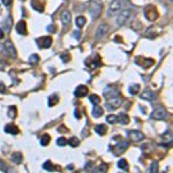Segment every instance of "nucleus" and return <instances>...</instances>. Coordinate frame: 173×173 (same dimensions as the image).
I'll use <instances>...</instances> for the list:
<instances>
[{
    "instance_id": "f257e3e1",
    "label": "nucleus",
    "mask_w": 173,
    "mask_h": 173,
    "mask_svg": "<svg viewBox=\"0 0 173 173\" xmlns=\"http://www.w3.org/2000/svg\"><path fill=\"white\" fill-rule=\"evenodd\" d=\"M125 3H126V0H113V1L110 4V6H109L107 15L109 16H113V15L118 14L122 9Z\"/></svg>"
},
{
    "instance_id": "f03ea898",
    "label": "nucleus",
    "mask_w": 173,
    "mask_h": 173,
    "mask_svg": "<svg viewBox=\"0 0 173 173\" xmlns=\"http://www.w3.org/2000/svg\"><path fill=\"white\" fill-rule=\"evenodd\" d=\"M102 7H103V5H102L101 1H98V0H94V1H91L90 6H89V14L94 19H97L101 15Z\"/></svg>"
},
{
    "instance_id": "7ed1b4c3",
    "label": "nucleus",
    "mask_w": 173,
    "mask_h": 173,
    "mask_svg": "<svg viewBox=\"0 0 173 173\" xmlns=\"http://www.w3.org/2000/svg\"><path fill=\"white\" fill-rule=\"evenodd\" d=\"M130 18H132V11H130V9H125V11H122V12L118 15V18H117V24H118L119 27L125 26Z\"/></svg>"
},
{
    "instance_id": "20e7f679",
    "label": "nucleus",
    "mask_w": 173,
    "mask_h": 173,
    "mask_svg": "<svg viewBox=\"0 0 173 173\" xmlns=\"http://www.w3.org/2000/svg\"><path fill=\"white\" fill-rule=\"evenodd\" d=\"M122 103V99L121 97L118 95V96H114V97H111L109 99H106V106L109 110H114V109H118Z\"/></svg>"
},
{
    "instance_id": "39448f33",
    "label": "nucleus",
    "mask_w": 173,
    "mask_h": 173,
    "mask_svg": "<svg viewBox=\"0 0 173 173\" xmlns=\"http://www.w3.org/2000/svg\"><path fill=\"white\" fill-rule=\"evenodd\" d=\"M128 142L127 141H121V142H119L118 144H116L114 147H113V153L116 155V156H120L121 153H124L127 149H128Z\"/></svg>"
},
{
    "instance_id": "423d86ee",
    "label": "nucleus",
    "mask_w": 173,
    "mask_h": 173,
    "mask_svg": "<svg viewBox=\"0 0 173 173\" xmlns=\"http://www.w3.org/2000/svg\"><path fill=\"white\" fill-rule=\"evenodd\" d=\"M144 15L149 21H155L158 18V12L153 6H148L144 11Z\"/></svg>"
},
{
    "instance_id": "0eeeda50",
    "label": "nucleus",
    "mask_w": 173,
    "mask_h": 173,
    "mask_svg": "<svg viewBox=\"0 0 173 173\" xmlns=\"http://www.w3.org/2000/svg\"><path fill=\"white\" fill-rule=\"evenodd\" d=\"M151 117L156 120H165L167 118V112L164 107H157L155 109V111L152 112Z\"/></svg>"
},
{
    "instance_id": "6e6552de",
    "label": "nucleus",
    "mask_w": 173,
    "mask_h": 173,
    "mask_svg": "<svg viewBox=\"0 0 173 173\" xmlns=\"http://www.w3.org/2000/svg\"><path fill=\"white\" fill-rule=\"evenodd\" d=\"M4 49H5V51L7 52V54L11 55L12 58H15V57H16V50H15V47H14V45H13V43H12L11 41H6V42H5Z\"/></svg>"
},
{
    "instance_id": "1a4fd4ad",
    "label": "nucleus",
    "mask_w": 173,
    "mask_h": 173,
    "mask_svg": "<svg viewBox=\"0 0 173 173\" xmlns=\"http://www.w3.org/2000/svg\"><path fill=\"white\" fill-rule=\"evenodd\" d=\"M37 42H38V46L39 47H42V49H47V47H50L51 46V44H52V38L51 37H41L39 39H37Z\"/></svg>"
},
{
    "instance_id": "9d476101",
    "label": "nucleus",
    "mask_w": 173,
    "mask_h": 173,
    "mask_svg": "<svg viewBox=\"0 0 173 173\" xmlns=\"http://www.w3.org/2000/svg\"><path fill=\"white\" fill-rule=\"evenodd\" d=\"M107 31H109V26H107L106 23H102V24L98 27L97 31H96V39L102 38Z\"/></svg>"
},
{
    "instance_id": "9b49d317",
    "label": "nucleus",
    "mask_w": 173,
    "mask_h": 173,
    "mask_svg": "<svg viewBox=\"0 0 173 173\" xmlns=\"http://www.w3.org/2000/svg\"><path fill=\"white\" fill-rule=\"evenodd\" d=\"M141 98H143L145 101H153L156 98V94L153 91H151L150 89H144L143 93L141 94Z\"/></svg>"
},
{
    "instance_id": "f8f14e48",
    "label": "nucleus",
    "mask_w": 173,
    "mask_h": 173,
    "mask_svg": "<svg viewBox=\"0 0 173 173\" xmlns=\"http://www.w3.org/2000/svg\"><path fill=\"white\" fill-rule=\"evenodd\" d=\"M86 94H88V88L85 85H78L76 90L74 91V95L76 97H84Z\"/></svg>"
},
{
    "instance_id": "ddd939ff",
    "label": "nucleus",
    "mask_w": 173,
    "mask_h": 173,
    "mask_svg": "<svg viewBox=\"0 0 173 173\" xmlns=\"http://www.w3.org/2000/svg\"><path fill=\"white\" fill-rule=\"evenodd\" d=\"M129 136H130V139H132L133 141H135V142H139V141H141V140L144 139V135H143L140 130H132V132L129 133Z\"/></svg>"
},
{
    "instance_id": "4468645a",
    "label": "nucleus",
    "mask_w": 173,
    "mask_h": 173,
    "mask_svg": "<svg viewBox=\"0 0 173 173\" xmlns=\"http://www.w3.org/2000/svg\"><path fill=\"white\" fill-rule=\"evenodd\" d=\"M16 31L20 34V35H27V24L24 21H20L18 24H16Z\"/></svg>"
},
{
    "instance_id": "2eb2a0df",
    "label": "nucleus",
    "mask_w": 173,
    "mask_h": 173,
    "mask_svg": "<svg viewBox=\"0 0 173 173\" xmlns=\"http://www.w3.org/2000/svg\"><path fill=\"white\" fill-rule=\"evenodd\" d=\"M118 95H119L118 90H116L113 88H107V89L104 90V96L106 97V99H109L111 97H114V96H118Z\"/></svg>"
},
{
    "instance_id": "dca6fc26",
    "label": "nucleus",
    "mask_w": 173,
    "mask_h": 173,
    "mask_svg": "<svg viewBox=\"0 0 173 173\" xmlns=\"http://www.w3.org/2000/svg\"><path fill=\"white\" fill-rule=\"evenodd\" d=\"M72 21V15L69 12H64L62 15H61V22L65 24V26H68Z\"/></svg>"
},
{
    "instance_id": "f3484780",
    "label": "nucleus",
    "mask_w": 173,
    "mask_h": 173,
    "mask_svg": "<svg viewBox=\"0 0 173 173\" xmlns=\"http://www.w3.org/2000/svg\"><path fill=\"white\" fill-rule=\"evenodd\" d=\"M5 132L8 134H12V135H16L19 133V128L15 125H7L5 127Z\"/></svg>"
},
{
    "instance_id": "a211bd4d",
    "label": "nucleus",
    "mask_w": 173,
    "mask_h": 173,
    "mask_svg": "<svg viewBox=\"0 0 173 173\" xmlns=\"http://www.w3.org/2000/svg\"><path fill=\"white\" fill-rule=\"evenodd\" d=\"M143 61H139V60H136V64H139V65H141V66H143L144 68H148V67H150V66H152L153 65V60L152 59H142Z\"/></svg>"
},
{
    "instance_id": "6ab92c4d",
    "label": "nucleus",
    "mask_w": 173,
    "mask_h": 173,
    "mask_svg": "<svg viewBox=\"0 0 173 173\" xmlns=\"http://www.w3.org/2000/svg\"><path fill=\"white\" fill-rule=\"evenodd\" d=\"M118 121L121 124V125H127L129 122V117L126 114V113H120L119 117H118Z\"/></svg>"
},
{
    "instance_id": "aec40b11",
    "label": "nucleus",
    "mask_w": 173,
    "mask_h": 173,
    "mask_svg": "<svg viewBox=\"0 0 173 173\" xmlns=\"http://www.w3.org/2000/svg\"><path fill=\"white\" fill-rule=\"evenodd\" d=\"M103 112H104L103 109H102L101 106L96 105V106L94 107V110H93V117H94V118H99V117H102Z\"/></svg>"
},
{
    "instance_id": "412c9836",
    "label": "nucleus",
    "mask_w": 173,
    "mask_h": 173,
    "mask_svg": "<svg viewBox=\"0 0 173 173\" xmlns=\"http://www.w3.org/2000/svg\"><path fill=\"white\" fill-rule=\"evenodd\" d=\"M106 126H104V125H97V126H95V132L98 134V135H104L105 133H106Z\"/></svg>"
},
{
    "instance_id": "4be33fe9",
    "label": "nucleus",
    "mask_w": 173,
    "mask_h": 173,
    "mask_svg": "<svg viewBox=\"0 0 173 173\" xmlns=\"http://www.w3.org/2000/svg\"><path fill=\"white\" fill-rule=\"evenodd\" d=\"M31 6H32L34 9H36L38 12H43L44 11V6L41 3H38L37 0H32V1H31Z\"/></svg>"
},
{
    "instance_id": "5701e85b",
    "label": "nucleus",
    "mask_w": 173,
    "mask_h": 173,
    "mask_svg": "<svg viewBox=\"0 0 173 173\" xmlns=\"http://www.w3.org/2000/svg\"><path fill=\"white\" fill-rule=\"evenodd\" d=\"M12 160L15 163V164H20L22 162V155L20 152H15L12 155Z\"/></svg>"
},
{
    "instance_id": "b1692460",
    "label": "nucleus",
    "mask_w": 173,
    "mask_h": 173,
    "mask_svg": "<svg viewBox=\"0 0 173 173\" xmlns=\"http://www.w3.org/2000/svg\"><path fill=\"white\" fill-rule=\"evenodd\" d=\"M118 167L124 170V171H128V163H127V160L126 159H120L118 162Z\"/></svg>"
},
{
    "instance_id": "393cba45",
    "label": "nucleus",
    "mask_w": 173,
    "mask_h": 173,
    "mask_svg": "<svg viewBox=\"0 0 173 173\" xmlns=\"http://www.w3.org/2000/svg\"><path fill=\"white\" fill-rule=\"evenodd\" d=\"M50 141H51V137L47 135V134H44L43 136H42V139H41V144L42 145H47L49 143H50Z\"/></svg>"
},
{
    "instance_id": "a878e982",
    "label": "nucleus",
    "mask_w": 173,
    "mask_h": 173,
    "mask_svg": "<svg viewBox=\"0 0 173 173\" xmlns=\"http://www.w3.org/2000/svg\"><path fill=\"white\" fill-rule=\"evenodd\" d=\"M85 22H86L85 18H83V16H78V18H76V26H77L78 28H82V27L85 24Z\"/></svg>"
},
{
    "instance_id": "bb28decb",
    "label": "nucleus",
    "mask_w": 173,
    "mask_h": 173,
    "mask_svg": "<svg viewBox=\"0 0 173 173\" xmlns=\"http://www.w3.org/2000/svg\"><path fill=\"white\" fill-rule=\"evenodd\" d=\"M89 99H90V102H91L94 105H98V104L101 103V98H99L97 95H90Z\"/></svg>"
},
{
    "instance_id": "cd10ccee",
    "label": "nucleus",
    "mask_w": 173,
    "mask_h": 173,
    "mask_svg": "<svg viewBox=\"0 0 173 173\" xmlns=\"http://www.w3.org/2000/svg\"><path fill=\"white\" fill-rule=\"evenodd\" d=\"M43 167H44L45 170H47V171H54V170H57V168H58L57 166L52 165V163H51V162H46V163H44Z\"/></svg>"
},
{
    "instance_id": "c85d7f7f",
    "label": "nucleus",
    "mask_w": 173,
    "mask_h": 173,
    "mask_svg": "<svg viewBox=\"0 0 173 173\" xmlns=\"http://www.w3.org/2000/svg\"><path fill=\"white\" fill-rule=\"evenodd\" d=\"M68 143H69L72 147H77V145L80 144V140L76 139L75 136H73V137H70V139L68 140Z\"/></svg>"
},
{
    "instance_id": "c756f323",
    "label": "nucleus",
    "mask_w": 173,
    "mask_h": 173,
    "mask_svg": "<svg viewBox=\"0 0 173 173\" xmlns=\"http://www.w3.org/2000/svg\"><path fill=\"white\" fill-rule=\"evenodd\" d=\"M139 90H140V85L139 84H134V85H132L129 88V93L132 95H136L139 93Z\"/></svg>"
},
{
    "instance_id": "7c9ffc66",
    "label": "nucleus",
    "mask_w": 173,
    "mask_h": 173,
    "mask_svg": "<svg viewBox=\"0 0 173 173\" xmlns=\"http://www.w3.org/2000/svg\"><path fill=\"white\" fill-rule=\"evenodd\" d=\"M106 121H107L109 124H116V122L118 121V117H117V116H113V114H110V116L106 117Z\"/></svg>"
},
{
    "instance_id": "2f4dec72",
    "label": "nucleus",
    "mask_w": 173,
    "mask_h": 173,
    "mask_svg": "<svg viewBox=\"0 0 173 173\" xmlns=\"http://www.w3.org/2000/svg\"><path fill=\"white\" fill-rule=\"evenodd\" d=\"M57 103H58V97H57L55 95H53V96H51V97L49 98V105H50V106H54Z\"/></svg>"
},
{
    "instance_id": "473e14b6",
    "label": "nucleus",
    "mask_w": 173,
    "mask_h": 173,
    "mask_svg": "<svg viewBox=\"0 0 173 173\" xmlns=\"http://www.w3.org/2000/svg\"><path fill=\"white\" fill-rule=\"evenodd\" d=\"M12 21H13V19H12L11 16H8V18L6 19V21H5V29H6L7 31L11 30V23H12Z\"/></svg>"
},
{
    "instance_id": "72a5a7b5",
    "label": "nucleus",
    "mask_w": 173,
    "mask_h": 173,
    "mask_svg": "<svg viewBox=\"0 0 173 173\" xmlns=\"http://www.w3.org/2000/svg\"><path fill=\"white\" fill-rule=\"evenodd\" d=\"M29 61H30L32 65H36V64L39 61V58H38V55H37V54H31V55H30V58H29Z\"/></svg>"
},
{
    "instance_id": "f704fd0d",
    "label": "nucleus",
    "mask_w": 173,
    "mask_h": 173,
    "mask_svg": "<svg viewBox=\"0 0 173 173\" xmlns=\"http://www.w3.org/2000/svg\"><path fill=\"white\" fill-rule=\"evenodd\" d=\"M150 172H152V173H156V172H158V164H157V162H152L151 163V165H150Z\"/></svg>"
},
{
    "instance_id": "c9c22d12",
    "label": "nucleus",
    "mask_w": 173,
    "mask_h": 173,
    "mask_svg": "<svg viewBox=\"0 0 173 173\" xmlns=\"http://www.w3.org/2000/svg\"><path fill=\"white\" fill-rule=\"evenodd\" d=\"M57 144L60 145V147H64V145L67 144V140H66L65 137H59V139L57 140Z\"/></svg>"
},
{
    "instance_id": "e433bc0d",
    "label": "nucleus",
    "mask_w": 173,
    "mask_h": 173,
    "mask_svg": "<svg viewBox=\"0 0 173 173\" xmlns=\"http://www.w3.org/2000/svg\"><path fill=\"white\" fill-rule=\"evenodd\" d=\"M8 116H9L11 118H15V116H16V109H15L14 106L9 109V111H8Z\"/></svg>"
},
{
    "instance_id": "4c0bfd02",
    "label": "nucleus",
    "mask_w": 173,
    "mask_h": 173,
    "mask_svg": "<svg viewBox=\"0 0 173 173\" xmlns=\"http://www.w3.org/2000/svg\"><path fill=\"white\" fill-rule=\"evenodd\" d=\"M107 165H105V164H101L99 165V167H98V172H106L107 171Z\"/></svg>"
},
{
    "instance_id": "58836bf2",
    "label": "nucleus",
    "mask_w": 173,
    "mask_h": 173,
    "mask_svg": "<svg viewBox=\"0 0 173 173\" xmlns=\"http://www.w3.org/2000/svg\"><path fill=\"white\" fill-rule=\"evenodd\" d=\"M0 93H1V94H5V93H6V86H5V84H3V83H0Z\"/></svg>"
},
{
    "instance_id": "ea45409f",
    "label": "nucleus",
    "mask_w": 173,
    "mask_h": 173,
    "mask_svg": "<svg viewBox=\"0 0 173 173\" xmlns=\"http://www.w3.org/2000/svg\"><path fill=\"white\" fill-rule=\"evenodd\" d=\"M61 59H62V60L66 62L67 60H69V55H67L66 53H64V54H61Z\"/></svg>"
},
{
    "instance_id": "a19ab883",
    "label": "nucleus",
    "mask_w": 173,
    "mask_h": 173,
    "mask_svg": "<svg viewBox=\"0 0 173 173\" xmlns=\"http://www.w3.org/2000/svg\"><path fill=\"white\" fill-rule=\"evenodd\" d=\"M1 1L4 3L5 6H9V5L12 4V0H1Z\"/></svg>"
},
{
    "instance_id": "79ce46f5",
    "label": "nucleus",
    "mask_w": 173,
    "mask_h": 173,
    "mask_svg": "<svg viewBox=\"0 0 173 173\" xmlns=\"http://www.w3.org/2000/svg\"><path fill=\"white\" fill-rule=\"evenodd\" d=\"M80 34H81L80 31H75V32H74V36H75V37L78 39V38H80Z\"/></svg>"
},
{
    "instance_id": "37998d69",
    "label": "nucleus",
    "mask_w": 173,
    "mask_h": 173,
    "mask_svg": "<svg viewBox=\"0 0 173 173\" xmlns=\"http://www.w3.org/2000/svg\"><path fill=\"white\" fill-rule=\"evenodd\" d=\"M47 30H49V31H54V27H53V26L47 27Z\"/></svg>"
},
{
    "instance_id": "c03bdc74",
    "label": "nucleus",
    "mask_w": 173,
    "mask_h": 173,
    "mask_svg": "<svg viewBox=\"0 0 173 173\" xmlns=\"http://www.w3.org/2000/svg\"><path fill=\"white\" fill-rule=\"evenodd\" d=\"M3 38H4V32L1 29H0V39H3Z\"/></svg>"
}]
</instances>
